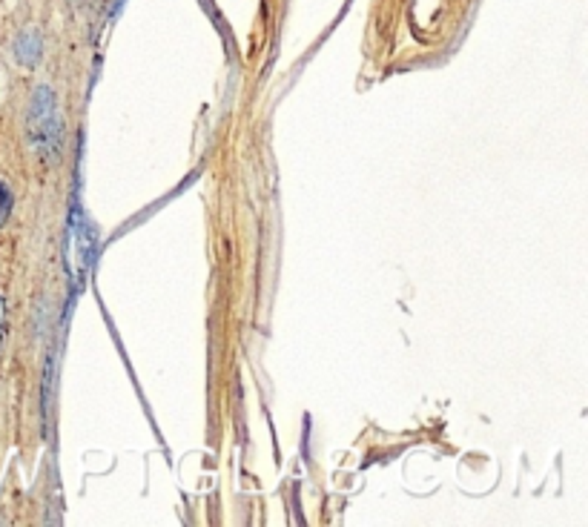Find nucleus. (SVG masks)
Returning <instances> with one entry per match:
<instances>
[{"label":"nucleus","instance_id":"nucleus-1","mask_svg":"<svg viewBox=\"0 0 588 527\" xmlns=\"http://www.w3.org/2000/svg\"><path fill=\"white\" fill-rule=\"evenodd\" d=\"M26 144L41 161L52 164L61 158L64 149V118L58 115V97L55 89L41 84L32 92L26 109Z\"/></svg>","mask_w":588,"mask_h":527},{"label":"nucleus","instance_id":"nucleus-2","mask_svg":"<svg viewBox=\"0 0 588 527\" xmlns=\"http://www.w3.org/2000/svg\"><path fill=\"white\" fill-rule=\"evenodd\" d=\"M12 55H15V61L32 69L41 64V55H44V37L37 29H26L15 37V44H12Z\"/></svg>","mask_w":588,"mask_h":527},{"label":"nucleus","instance_id":"nucleus-3","mask_svg":"<svg viewBox=\"0 0 588 527\" xmlns=\"http://www.w3.org/2000/svg\"><path fill=\"white\" fill-rule=\"evenodd\" d=\"M12 212H15V195L9 189V184L0 181V229H3L12 218Z\"/></svg>","mask_w":588,"mask_h":527},{"label":"nucleus","instance_id":"nucleus-4","mask_svg":"<svg viewBox=\"0 0 588 527\" xmlns=\"http://www.w3.org/2000/svg\"><path fill=\"white\" fill-rule=\"evenodd\" d=\"M3 327H6V301L0 296V347H3Z\"/></svg>","mask_w":588,"mask_h":527}]
</instances>
